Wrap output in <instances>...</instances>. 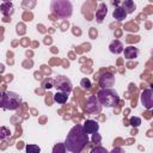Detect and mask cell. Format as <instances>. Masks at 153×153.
Wrapping results in <instances>:
<instances>
[{
    "label": "cell",
    "instance_id": "19",
    "mask_svg": "<svg viewBox=\"0 0 153 153\" xmlns=\"http://www.w3.org/2000/svg\"><path fill=\"white\" fill-rule=\"evenodd\" d=\"M53 153H66V147H65V143L62 142H59L54 146L53 148Z\"/></svg>",
    "mask_w": 153,
    "mask_h": 153
},
{
    "label": "cell",
    "instance_id": "10",
    "mask_svg": "<svg viewBox=\"0 0 153 153\" xmlns=\"http://www.w3.org/2000/svg\"><path fill=\"white\" fill-rule=\"evenodd\" d=\"M124 47L122 44V42L120 39H114L110 44H109V50L112 53V54H121L123 51Z\"/></svg>",
    "mask_w": 153,
    "mask_h": 153
},
{
    "label": "cell",
    "instance_id": "6",
    "mask_svg": "<svg viewBox=\"0 0 153 153\" xmlns=\"http://www.w3.org/2000/svg\"><path fill=\"white\" fill-rule=\"evenodd\" d=\"M85 110L88 114H99L102 110V105L98 102L96 96H90L86 100V105H85Z\"/></svg>",
    "mask_w": 153,
    "mask_h": 153
},
{
    "label": "cell",
    "instance_id": "24",
    "mask_svg": "<svg viewBox=\"0 0 153 153\" xmlns=\"http://www.w3.org/2000/svg\"><path fill=\"white\" fill-rule=\"evenodd\" d=\"M100 140H102V137H100V135H99L98 133H94V134H92V141H93V142H96V143H99V142H100Z\"/></svg>",
    "mask_w": 153,
    "mask_h": 153
},
{
    "label": "cell",
    "instance_id": "23",
    "mask_svg": "<svg viewBox=\"0 0 153 153\" xmlns=\"http://www.w3.org/2000/svg\"><path fill=\"white\" fill-rule=\"evenodd\" d=\"M91 153H109L104 147H102V146H97V147H94L92 151H91Z\"/></svg>",
    "mask_w": 153,
    "mask_h": 153
},
{
    "label": "cell",
    "instance_id": "7",
    "mask_svg": "<svg viewBox=\"0 0 153 153\" xmlns=\"http://www.w3.org/2000/svg\"><path fill=\"white\" fill-rule=\"evenodd\" d=\"M99 85L102 88H111L115 85V76L114 74L106 72L104 73L99 79Z\"/></svg>",
    "mask_w": 153,
    "mask_h": 153
},
{
    "label": "cell",
    "instance_id": "8",
    "mask_svg": "<svg viewBox=\"0 0 153 153\" xmlns=\"http://www.w3.org/2000/svg\"><path fill=\"white\" fill-rule=\"evenodd\" d=\"M141 103L146 109H152L153 106V91L151 88L145 90L141 93Z\"/></svg>",
    "mask_w": 153,
    "mask_h": 153
},
{
    "label": "cell",
    "instance_id": "9",
    "mask_svg": "<svg viewBox=\"0 0 153 153\" xmlns=\"http://www.w3.org/2000/svg\"><path fill=\"white\" fill-rule=\"evenodd\" d=\"M82 129L86 134H94L99 129V124L94 120H86L82 124Z\"/></svg>",
    "mask_w": 153,
    "mask_h": 153
},
{
    "label": "cell",
    "instance_id": "22",
    "mask_svg": "<svg viewBox=\"0 0 153 153\" xmlns=\"http://www.w3.org/2000/svg\"><path fill=\"white\" fill-rule=\"evenodd\" d=\"M80 85H81L84 88L88 90V88L91 87V81H90L87 78H84V79H81V81H80Z\"/></svg>",
    "mask_w": 153,
    "mask_h": 153
},
{
    "label": "cell",
    "instance_id": "26",
    "mask_svg": "<svg viewBox=\"0 0 153 153\" xmlns=\"http://www.w3.org/2000/svg\"><path fill=\"white\" fill-rule=\"evenodd\" d=\"M0 72H4V66L2 65H0Z\"/></svg>",
    "mask_w": 153,
    "mask_h": 153
},
{
    "label": "cell",
    "instance_id": "17",
    "mask_svg": "<svg viewBox=\"0 0 153 153\" xmlns=\"http://www.w3.org/2000/svg\"><path fill=\"white\" fill-rule=\"evenodd\" d=\"M11 136V131L7 127H0V140H7Z\"/></svg>",
    "mask_w": 153,
    "mask_h": 153
},
{
    "label": "cell",
    "instance_id": "4",
    "mask_svg": "<svg viewBox=\"0 0 153 153\" xmlns=\"http://www.w3.org/2000/svg\"><path fill=\"white\" fill-rule=\"evenodd\" d=\"M53 13L61 18H69L73 13V6L68 0H53L50 4Z\"/></svg>",
    "mask_w": 153,
    "mask_h": 153
},
{
    "label": "cell",
    "instance_id": "27",
    "mask_svg": "<svg viewBox=\"0 0 153 153\" xmlns=\"http://www.w3.org/2000/svg\"><path fill=\"white\" fill-rule=\"evenodd\" d=\"M1 94H2V92H1V91H0V99H1Z\"/></svg>",
    "mask_w": 153,
    "mask_h": 153
},
{
    "label": "cell",
    "instance_id": "12",
    "mask_svg": "<svg viewBox=\"0 0 153 153\" xmlns=\"http://www.w3.org/2000/svg\"><path fill=\"white\" fill-rule=\"evenodd\" d=\"M106 13H108V7H106V5H105V4H103V2H102V4L99 5V7H98L97 12H96V19H97V22H98V23H102V22H103V19L105 18Z\"/></svg>",
    "mask_w": 153,
    "mask_h": 153
},
{
    "label": "cell",
    "instance_id": "3",
    "mask_svg": "<svg viewBox=\"0 0 153 153\" xmlns=\"http://www.w3.org/2000/svg\"><path fill=\"white\" fill-rule=\"evenodd\" d=\"M22 104V98L18 93L12 91H5L1 94L0 106L5 110H17Z\"/></svg>",
    "mask_w": 153,
    "mask_h": 153
},
{
    "label": "cell",
    "instance_id": "14",
    "mask_svg": "<svg viewBox=\"0 0 153 153\" xmlns=\"http://www.w3.org/2000/svg\"><path fill=\"white\" fill-rule=\"evenodd\" d=\"M0 11L2 12L4 16H11L13 13V5L10 1H5L0 5Z\"/></svg>",
    "mask_w": 153,
    "mask_h": 153
},
{
    "label": "cell",
    "instance_id": "16",
    "mask_svg": "<svg viewBox=\"0 0 153 153\" xmlns=\"http://www.w3.org/2000/svg\"><path fill=\"white\" fill-rule=\"evenodd\" d=\"M67 98H68V94L63 92H56L54 94V100L59 104H65L67 102Z\"/></svg>",
    "mask_w": 153,
    "mask_h": 153
},
{
    "label": "cell",
    "instance_id": "18",
    "mask_svg": "<svg viewBox=\"0 0 153 153\" xmlns=\"http://www.w3.org/2000/svg\"><path fill=\"white\" fill-rule=\"evenodd\" d=\"M25 151H26V153H39L41 148L37 145H26Z\"/></svg>",
    "mask_w": 153,
    "mask_h": 153
},
{
    "label": "cell",
    "instance_id": "15",
    "mask_svg": "<svg viewBox=\"0 0 153 153\" xmlns=\"http://www.w3.org/2000/svg\"><path fill=\"white\" fill-rule=\"evenodd\" d=\"M121 7L126 11L127 14H128V13H133V12L135 11V8H136L134 1H131V0H124V1L122 2V6H121Z\"/></svg>",
    "mask_w": 153,
    "mask_h": 153
},
{
    "label": "cell",
    "instance_id": "20",
    "mask_svg": "<svg viewBox=\"0 0 153 153\" xmlns=\"http://www.w3.org/2000/svg\"><path fill=\"white\" fill-rule=\"evenodd\" d=\"M42 86H43L44 88H47V90L54 87V79H50V78L45 79V80L43 81V85H42Z\"/></svg>",
    "mask_w": 153,
    "mask_h": 153
},
{
    "label": "cell",
    "instance_id": "11",
    "mask_svg": "<svg viewBox=\"0 0 153 153\" xmlns=\"http://www.w3.org/2000/svg\"><path fill=\"white\" fill-rule=\"evenodd\" d=\"M123 50H124V57L128 60H133V59L137 57V55H139V49L133 47V45L126 47Z\"/></svg>",
    "mask_w": 153,
    "mask_h": 153
},
{
    "label": "cell",
    "instance_id": "1",
    "mask_svg": "<svg viewBox=\"0 0 153 153\" xmlns=\"http://www.w3.org/2000/svg\"><path fill=\"white\" fill-rule=\"evenodd\" d=\"M87 142H88V136L84 131L82 124H76L69 130L63 143L66 149L69 151L71 153H80L85 148Z\"/></svg>",
    "mask_w": 153,
    "mask_h": 153
},
{
    "label": "cell",
    "instance_id": "21",
    "mask_svg": "<svg viewBox=\"0 0 153 153\" xmlns=\"http://www.w3.org/2000/svg\"><path fill=\"white\" fill-rule=\"evenodd\" d=\"M129 123H130V126H133V127H139V126L141 124V120H140L139 117L133 116V117H130Z\"/></svg>",
    "mask_w": 153,
    "mask_h": 153
},
{
    "label": "cell",
    "instance_id": "25",
    "mask_svg": "<svg viewBox=\"0 0 153 153\" xmlns=\"http://www.w3.org/2000/svg\"><path fill=\"white\" fill-rule=\"evenodd\" d=\"M109 153H124V151L122 149V148H120V147H115L111 152H109Z\"/></svg>",
    "mask_w": 153,
    "mask_h": 153
},
{
    "label": "cell",
    "instance_id": "5",
    "mask_svg": "<svg viewBox=\"0 0 153 153\" xmlns=\"http://www.w3.org/2000/svg\"><path fill=\"white\" fill-rule=\"evenodd\" d=\"M54 87L59 91V92H63V93H71L73 85L71 82V80L65 76V75H57L54 79Z\"/></svg>",
    "mask_w": 153,
    "mask_h": 153
},
{
    "label": "cell",
    "instance_id": "13",
    "mask_svg": "<svg viewBox=\"0 0 153 153\" xmlns=\"http://www.w3.org/2000/svg\"><path fill=\"white\" fill-rule=\"evenodd\" d=\"M112 17H114L116 20L122 22V20H124V19L127 18V13H126V11H124L121 6H117V7H115V10H114V12H112Z\"/></svg>",
    "mask_w": 153,
    "mask_h": 153
},
{
    "label": "cell",
    "instance_id": "2",
    "mask_svg": "<svg viewBox=\"0 0 153 153\" xmlns=\"http://www.w3.org/2000/svg\"><path fill=\"white\" fill-rule=\"evenodd\" d=\"M97 99L100 103V105L106 106V108H114L120 102V97L118 94L112 91L111 88H102L98 91L97 93Z\"/></svg>",
    "mask_w": 153,
    "mask_h": 153
}]
</instances>
